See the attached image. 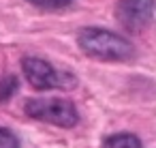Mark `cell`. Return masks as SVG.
Returning a JSON list of instances; mask_svg holds the SVG:
<instances>
[{
  "instance_id": "cell-1",
  "label": "cell",
  "mask_w": 156,
  "mask_h": 148,
  "mask_svg": "<svg viewBox=\"0 0 156 148\" xmlns=\"http://www.w3.org/2000/svg\"><path fill=\"white\" fill-rule=\"evenodd\" d=\"M77 41L88 56L98 60H128L135 54L133 45L124 37L103 28H83Z\"/></svg>"
},
{
  "instance_id": "cell-2",
  "label": "cell",
  "mask_w": 156,
  "mask_h": 148,
  "mask_svg": "<svg viewBox=\"0 0 156 148\" xmlns=\"http://www.w3.org/2000/svg\"><path fill=\"white\" fill-rule=\"evenodd\" d=\"M26 114L30 118L56 124V127H75L79 120V114L75 105L66 99H30L26 103Z\"/></svg>"
},
{
  "instance_id": "cell-3",
  "label": "cell",
  "mask_w": 156,
  "mask_h": 148,
  "mask_svg": "<svg viewBox=\"0 0 156 148\" xmlns=\"http://www.w3.org/2000/svg\"><path fill=\"white\" fill-rule=\"evenodd\" d=\"M22 69H24V75L30 82V86H34L37 90L73 88L75 86V77L73 75L56 71L49 62H45L41 58H24L22 60Z\"/></svg>"
},
{
  "instance_id": "cell-4",
  "label": "cell",
  "mask_w": 156,
  "mask_h": 148,
  "mask_svg": "<svg viewBox=\"0 0 156 148\" xmlns=\"http://www.w3.org/2000/svg\"><path fill=\"white\" fill-rule=\"evenodd\" d=\"M154 17V0H120L115 5V20L128 32H141Z\"/></svg>"
},
{
  "instance_id": "cell-8",
  "label": "cell",
  "mask_w": 156,
  "mask_h": 148,
  "mask_svg": "<svg viewBox=\"0 0 156 148\" xmlns=\"http://www.w3.org/2000/svg\"><path fill=\"white\" fill-rule=\"evenodd\" d=\"M0 148H20L17 137L7 129H0Z\"/></svg>"
},
{
  "instance_id": "cell-7",
  "label": "cell",
  "mask_w": 156,
  "mask_h": 148,
  "mask_svg": "<svg viewBox=\"0 0 156 148\" xmlns=\"http://www.w3.org/2000/svg\"><path fill=\"white\" fill-rule=\"evenodd\" d=\"M28 2L41 7V9H62V7L71 5V0H28Z\"/></svg>"
},
{
  "instance_id": "cell-5",
  "label": "cell",
  "mask_w": 156,
  "mask_h": 148,
  "mask_svg": "<svg viewBox=\"0 0 156 148\" xmlns=\"http://www.w3.org/2000/svg\"><path fill=\"white\" fill-rule=\"evenodd\" d=\"M103 148H141V139L133 133H118L103 142Z\"/></svg>"
},
{
  "instance_id": "cell-6",
  "label": "cell",
  "mask_w": 156,
  "mask_h": 148,
  "mask_svg": "<svg viewBox=\"0 0 156 148\" xmlns=\"http://www.w3.org/2000/svg\"><path fill=\"white\" fill-rule=\"evenodd\" d=\"M17 90V77L15 75H9L0 82V101H7L13 92Z\"/></svg>"
}]
</instances>
